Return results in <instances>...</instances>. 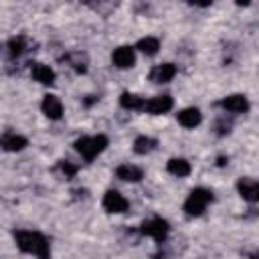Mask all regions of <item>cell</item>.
I'll use <instances>...</instances> for the list:
<instances>
[{
	"label": "cell",
	"mask_w": 259,
	"mask_h": 259,
	"mask_svg": "<svg viewBox=\"0 0 259 259\" xmlns=\"http://www.w3.org/2000/svg\"><path fill=\"white\" fill-rule=\"evenodd\" d=\"M14 241L22 253H30L36 259H51L49 241L42 233H38V231H14Z\"/></svg>",
	"instance_id": "6da1fadb"
},
{
	"label": "cell",
	"mask_w": 259,
	"mask_h": 259,
	"mask_svg": "<svg viewBox=\"0 0 259 259\" xmlns=\"http://www.w3.org/2000/svg\"><path fill=\"white\" fill-rule=\"evenodd\" d=\"M75 150L83 156L85 162H91L95 160L105 148H107V136L103 134H97V136H83L79 140H75Z\"/></svg>",
	"instance_id": "7a4b0ae2"
},
{
	"label": "cell",
	"mask_w": 259,
	"mask_h": 259,
	"mask_svg": "<svg viewBox=\"0 0 259 259\" xmlns=\"http://www.w3.org/2000/svg\"><path fill=\"white\" fill-rule=\"evenodd\" d=\"M212 202V192L208 188H194L184 200V212L188 217H200Z\"/></svg>",
	"instance_id": "3957f363"
},
{
	"label": "cell",
	"mask_w": 259,
	"mask_h": 259,
	"mask_svg": "<svg viewBox=\"0 0 259 259\" xmlns=\"http://www.w3.org/2000/svg\"><path fill=\"white\" fill-rule=\"evenodd\" d=\"M140 233L152 237L158 245H162V243L168 239L170 225H168V221L162 219V217H152V219H148V221H144V223L140 225Z\"/></svg>",
	"instance_id": "277c9868"
},
{
	"label": "cell",
	"mask_w": 259,
	"mask_h": 259,
	"mask_svg": "<svg viewBox=\"0 0 259 259\" xmlns=\"http://www.w3.org/2000/svg\"><path fill=\"white\" fill-rule=\"evenodd\" d=\"M103 208L107 210V212H115V214H119V212H125L127 210V206H130V202L123 198V194H119L117 190H113V188H109L105 194H103Z\"/></svg>",
	"instance_id": "5b68a950"
},
{
	"label": "cell",
	"mask_w": 259,
	"mask_h": 259,
	"mask_svg": "<svg viewBox=\"0 0 259 259\" xmlns=\"http://www.w3.org/2000/svg\"><path fill=\"white\" fill-rule=\"evenodd\" d=\"M172 105H174V101H172V97H170V95H156V97L146 99V103H144V109H142V111L152 113V115H160V113L170 111V109H172Z\"/></svg>",
	"instance_id": "8992f818"
},
{
	"label": "cell",
	"mask_w": 259,
	"mask_h": 259,
	"mask_svg": "<svg viewBox=\"0 0 259 259\" xmlns=\"http://www.w3.org/2000/svg\"><path fill=\"white\" fill-rule=\"evenodd\" d=\"M237 190H239L241 198L247 200V202H257L259 200V180H255V178H249V176L239 178Z\"/></svg>",
	"instance_id": "52a82bcc"
},
{
	"label": "cell",
	"mask_w": 259,
	"mask_h": 259,
	"mask_svg": "<svg viewBox=\"0 0 259 259\" xmlns=\"http://www.w3.org/2000/svg\"><path fill=\"white\" fill-rule=\"evenodd\" d=\"M111 61H113V65L119 67V69L134 67V63H136V49H134V47H127V45H121V47H117V49L113 51Z\"/></svg>",
	"instance_id": "ba28073f"
},
{
	"label": "cell",
	"mask_w": 259,
	"mask_h": 259,
	"mask_svg": "<svg viewBox=\"0 0 259 259\" xmlns=\"http://www.w3.org/2000/svg\"><path fill=\"white\" fill-rule=\"evenodd\" d=\"M219 105H221L223 109L231 111V113H245V111L249 109V101H247V97L241 95V93H233V95L223 97V99L219 101Z\"/></svg>",
	"instance_id": "9c48e42d"
},
{
	"label": "cell",
	"mask_w": 259,
	"mask_h": 259,
	"mask_svg": "<svg viewBox=\"0 0 259 259\" xmlns=\"http://www.w3.org/2000/svg\"><path fill=\"white\" fill-rule=\"evenodd\" d=\"M176 75V65L172 63H160V65H154L152 71H150V81L152 83H168L172 81Z\"/></svg>",
	"instance_id": "30bf717a"
},
{
	"label": "cell",
	"mask_w": 259,
	"mask_h": 259,
	"mask_svg": "<svg viewBox=\"0 0 259 259\" xmlns=\"http://www.w3.org/2000/svg\"><path fill=\"white\" fill-rule=\"evenodd\" d=\"M40 109H42V113L49 119H61V115H63V103H61V99L57 95H51V93L42 97Z\"/></svg>",
	"instance_id": "8fae6325"
},
{
	"label": "cell",
	"mask_w": 259,
	"mask_h": 259,
	"mask_svg": "<svg viewBox=\"0 0 259 259\" xmlns=\"http://www.w3.org/2000/svg\"><path fill=\"white\" fill-rule=\"evenodd\" d=\"M30 75L34 81H38L40 85H53L55 83V71L45 65V63H32L30 67Z\"/></svg>",
	"instance_id": "7c38bea8"
},
{
	"label": "cell",
	"mask_w": 259,
	"mask_h": 259,
	"mask_svg": "<svg viewBox=\"0 0 259 259\" xmlns=\"http://www.w3.org/2000/svg\"><path fill=\"white\" fill-rule=\"evenodd\" d=\"M0 144H2V148H4L6 152H18V150H22L28 142H26V138H24V136L14 134V132H8V134H4V136H2Z\"/></svg>",
	"instance_id": "4fadbf2b"
},
{
	"label": "cell",
	"mask_w": 259,
	"mask_h": 259,
	"mask_svg": "<svg viewBox=\"0 0 259 259\" xmlns=\"http://www.w3.org/2000/svg\"><path fill=\"white\" fill-rule=\"evenodd\" d=\"M200 121H202V115L196 107H186L178 113V123L182 127H196Z\"/></svg>",
	"instance_id": "5bb4252c"
},
{
	"label": "cell",
	"mask_w": 259,
	"mask_h": 259,
	"mask_svg": "<svg viewBox=\"0 0 259 259\" xmlns=\"http://www.w3.org/2000/svg\"><path fill=\"white\" fill-rule=\"evenodd\" d=\"M115 174H117V178H121V180H125V182H140V180L144 178L142 168H138V166H134V164H121V166L115 170Z\"/></svg>",
	"instance_id": "9a60e30c"
},
{
	"label": "cell",
	"mask_w": 259,
	"mask_h": 259,
	"mask_svg": "<svg viewBox=\"0 0 259 259\" xmlns=\"http://www.w3.org/2000/svg\"><path fill=\"white\" fill-rule=\"evenodd\" d=\"M119 103L123 109H132V111H142L144 109V103L146 99H142L140 95L136 93H130V91H123L121 97H119Z\"/></svg>",
	"instance_id": "2e32d148"
},
{
	"label": "cell",
	"mask_w": 259,
	"mask_h": 259,
	"mask_svg": "<svg viewBox=\"0 0 259 259\" xmlns=\"http://www.w3.org/2000/svg\"><path fill=\"white\" fill-rule=\"evenodd\" d=\"M166 168H168L170 174H174V176H178V178L190 174V164H188L184 158H172V160H168V166H166Z\"/></svg>",
	"instance_id": "e0dca14e"
},
{
	"label": "cell",
	"mask_w": 259,
	"mask_h": 259,
	"mask_svg": "<svg viewBox=\"0 0 259 259\" xmlns=\"http://www.w3.org/2000/svg\"><path fill=\"white\" fill-rule=\"evenodd\" d=\"M156 140L154 138H150V136H138L136 140H134V152L136 154H140V156H144V154H150L154 148H156Z\"/></svg>",
	"instance_id": "ac0fdd59"
},
{
	"label": "cell",
	"mask_w": 259,
	"mask_h": 259,
	"mask_svg": "<svg viewBox=\"0 0 259 259\" xmlns=\"http://www.w3.org/2000/svg\"><path fill=\"white\" fill-rule=\"evenodd\" d=\"M136 49H138V51H142L144 55H156V53H158V49H160V40H158V38H154V36H144V38H140V40H138Z\"/></svg>",
	"instance_id": "d6986e66"
},
{
	"label": "cell",
	"mask_w": 259,
	"mask_h": 259,
	"mask_svg": "<svg viewBox=\"0 0 259 259\" xmlns=\"http://www.w3.org/2000/svg\"><path fill=\"white\" fill-rule=\"evenodd\" d=\"M65 59H67V63H71V67L77 73H85L87 71V57L83 53H69Z\"/></svg>",
	"instance_id": "ffe728a7"
},
{
	"label": "cell",
	"mask_w": 259,
	"mask_h": 259,
	"mask_svg": "<svg viewBox=\"0 0 259 259\" xmlns=\"http://www.w3.org/2000/svg\"><path fill=\"white\" fill-rule=\"evenodd\" d=\"M24 49H26V38L24 36H12L8 40V53H10V57H20L24 53Z\"/></svg>",
	"instance_id": "44dd1931"
},
{
	"label": "cell",
	"mask_w": 259,
	"mask_h": 259,
	"mask_svg": "<svg viewBox=\"0 0 259 259\" xmlns=\"http://www.w3.org/2000/svg\"><path fill=\"white\" fill-rule=\"evenodd\" d=\"M59 170L65 174V178H73L77 174V166H73L69 160H61L59 162Z\"/></svg>",
	"instance_id": "7402d4cb"
}]
</instances>
